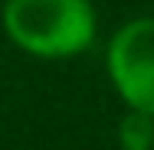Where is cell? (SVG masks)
Instances as JSON below:
<instances>
[{"mask_svg": "<svg viewBox=\"0 0 154 150\" xmlns=\"http://www.w3.org/2000/svg\"><path fill=\"white\" fill-rule=\"evenodd\" d=\"M108 72L134 111L154 114V16L118 30L108 49Z\"/></svg>", "mask_w": 154, "mask_h": 150, "instance_id": "obj_2", "label": "cell"}, {"mask_svg": "<svg viewBox=\"0 0 154 150\" xmlns=\"http://www.w3.org/2000/svg\"><path fill=\"white\" fill-rule=\"evenodd\" d=\"M3 23L17 46L53 59L82 52L95 36L89 0H7Z\"/></svg>", "mask_w": 154, "mask_h": 150, "instance_id": "obj_1", "label": "cell"}, {"mask_svg": "<svg viewBox=\"0 0 154 150\" xmlns=\"http://www.w3.org/2000/svg\"><path fill=\"white\" fill-rule=\"evenodd\" d=\"M118 137H122V147L125 150H151L154 147V124L151 114L144 111H134L122 121L118 127Z\"/></svg>", "mask_w": 154, "mask_h": 150, "instance_id": "obj_3", "label": "cell"}]
</instances>
